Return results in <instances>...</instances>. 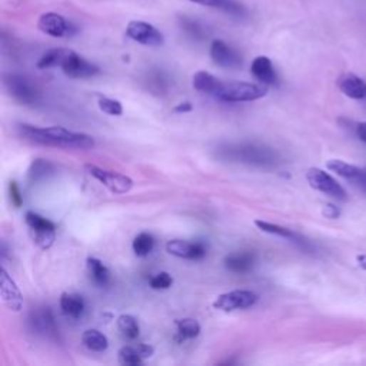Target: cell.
I'll list each match as a JSON object with an SVG mask.
<instances>
[{
	"instance_id": "12",
	"label": "cell",
	"mask_w": 366,
	"mask_h": 366,
	"mask_svg": "<svg viewBox=\"0 0 366 366\" xmlns=\"http://www.w3.org/2000/svg\"><path fill=\"white\" fill-rule=\"evenodd\" d=\"M166 251L169 255L189 259V261H201L206 256V246L204 242H189L183 239H173L166 244Z\"/></svg>"
},
{
	"instance_id": "32",
	"label": "cell",
	"mask_w": 366,
	"mask_h": 366,
	"mask_svg": "<svg viewBox=\"0 0 366 366\" xmlns=\"http://www.w3.org/2000/svg\"><path fill=\"white\" fill-rule=\"evenodd\" d=\"M99 108L102 112L110 116H120L123 112L122 103L119 100L110 99V98H100L99 99Z\"/></svg>"
},
{
	"instance_id": "28",
	"label": "cell",
	"mask_w": 366,
	"mask_h": 366,
	"mask_svg": "<svg viewBox=\"0 0 366 366\" xmlns=\"http://www.w3.org/2000/svg\"><path fill=\"white\" fill-rule=\"evenodd\" d=\"M69 49H51L48 51L38 62V68L39 69H51V68H58L62 66V63L65 62L66 56L69 55Z\"/></svg>"
},
{
	"instance_id": "5",
	"label": "cell",
	"mask_w": 366,
	"mask_h": 366,
	"mask_svg": "<svg viewBox=\"0 0 366 366\" xmlns=\"http://www.w3.org/2000/svg\"><path fill=\"white\" fill-rule=\"evenodd\" d=\"M85 169L88 170V173L92 177L99 180L102 185L105 188H108L112 194L123 195L133 188V180L126 174L112 172V170H106V169H102V167L95 166V164H86Z\"/></svg>"
},
{
	"instance_id": "16",
	"label": "cell",
	"mask_w": 366,
	"mask_h": 366,
	"mask_svg": "<svg viewBox=\"0 0 366 366\" xmlns=\"http://www.w3.org/2000/svg\"><path fill=\"white\" fill-rule=\"evenodd\" d=\"M155 353L153 346L146 343L139 345H126L120 347L117 357L122 365H140L145 359L152 357Z\"/></svg>"
},
{
	"instance_id": "2",
	"label": "cell",
	"mask_w": 366,
	"mask_h": 366,
	"mask_svg": "<svg viewBox=\"0 0 366 366\" xmlns=\"http://www.w3.org/2000/svg\"><path fill=\"white\" fill-rule=\"evenodd\" d=\"M216 156L226 162L244 163L258 167H275L279 163V155L269 146L241 142V143H228L216 149Z\"/></svg>"
},
{
	"instance_id": "3",
	"label": "cell",
	"mask_w": 366,
	"mask_h": 366,
	"mask_svg": "<svg viewBox=\"0 0 366 366\" xmlns=\"http://www.w3.org/2000/svg\"><path fill=\"white\" fill-rule=\"evenodd\" d=\"M268 95L266 85H256L248 82H229L222 85V89L216 99L222 102L236 103V102H252Z\"/></svg>"
},
{
	"instance_id": "19",
	"label": "cell",
	"mask_w": 366,
	"mask_h": 366,
	"mask_svg": "<svg viewBox=\"0 0 366 366\" xmlns=\"http://www.w3.org/2000/svg\"><path fill=\"white\" fill-rule=\"evenodd\" d=\"M251 73L255 76L256 80H259L262 85H266V86L276 85L278 82V76L272 65V61L266 56L255 58L251 66Z\"/></svg>"
},
{
	"instance_id": "34",
	"label": "cell",
	"mask_w": 366,
	"mask_h": 366,
	"mask_svg": "<svg viewBox=\"0 0 366 366\" xmlns=\"http://www.w3.org/2000/svg\"><path fill=\"white\" fill-rule=\"evenodd\" d=\"M9 194H11V202L15 208H21L23 204V198L21 194V189L18 187V182H11V187H9Z\"/></svg>"
},
{
	"instance_id": "36",
	"label": "cell",
	"mask_w": 366,
	"mask_h": 366,
	"mask_svg": "<svg viewBox=\"0 0 366 366\" xmlns=\"http://www.w3.org/2000/svg\"><path fill=\"white\" fill-rule=\"evenodd\" d=\"M339 209L336 208V206H333V205H326L325 206V209H323V215L326 216V218H329V219H335V218H338L339 216Z\"/></svg>"
},
{
	"instance_id": "18",
	"label": "cell",
	"mask_w": 366,
	"mask_h": 366,
	"mask_svg": "<svg viewBox=\"0 0 366 366\" xmlns=\"http://www.w3.org/2000/svg\"><path fill=\"white\" fill-rule=\"evenodd\" d=\"M189 2L202 5V6H208V8H214V9H219V11L225 12L226 15H231L238 19H244L248 16V9L245 8V5L238 2V0H189Z\"/></svg>"
},
{
	"instance_id": "4",
	"label": "cell",
	"mask_w": 366,
	"mask_h": 366,
	"mask_svg": "<svg viewBox=\"0 0 366 366\" xmlns=\"http://www.w3.org/2000/svg\"><path fill=\"white\" fill-rule=\"evenodd\" d=\"M306 180L310 185V188H313L318 192H322L338 201L347 199L346 191L339 185V182L336 179H333L328 172H325L319 167H310L306 172Z\"/></svg>"
},
{
	"instance_id": "11",
	"label": "cell",
	"mask_w": 366,
	"mask_h": 366,
	"mask_svg": "<svg viewBox=\"0 0 366 366\" xmlns=\"http://www.w3.org/2000/svg\"><path fill=\"white\" fill-rule=\"evenodd\" d=\"M61 68H62L63 73L72 79L92 78L100 72V69L95 63L86 61L83 56L78 55L73 51L69 52V55L66 56V59Z\"/></svg>"
},
{
	"instance_id": "13",
	"label": "cell",
	"mask_w": 366,
	"mask_h": 366,
	"mask_svg": "<svg viewBox=\"0 0 366 366\" xmlns=\"http://www.w3.org/2000/svg\"><path fill=\"white\" fill-rule=\"evenodd\" d=\"M211 58L214 63H216L224 69H238L244 63V59L239 55V52L221 39H216L212 42Z\"/></svg>"
},
{
	"instance_id": "25",
	"label": "cell",
	"mask_w": 366,
	"mask_h": 366,
	"mask_svg": "<svg viewBox=\"0 0 366 366\" xmlns=\"http://www.w3.org/2000/svg\"><path fill=\"white\" fill-rule=\"evenodd\" d=\"M176 339L179 342L187 340V339H194L201 333V325L198 320L185 318V319H177L176 320Z\"/></svg>"
},
{
	"instance_id": "22",
	"label": "cell",
	"mask_w": 366,
	"mask_h": 366,
	"mask_svg": "<svg viewBox=\"0 0 366 366\" xmlns=\"http://www.w3.org/2000/svg\"><path fill=\"white\" fill-rule=\"evenodd\" d=\"M61 309L68 318L78 319L85 312V300L78 293L65 292L61 296Z\"/></svg>"
},
{
	"instance_id": "35",
	"label": "cell",
	"mask_w": 366,
	"mask_h": 366,
	"mask_svg": "<svg viewBox=\"0 0 366 366\" xmlns=\"http://www.w3.org/2000/svg\"><path fill=\"white\" fill-rule=\"evenodd\" d=\"M352 185H355L357 189H360L362 192L366 194V169L362 167L359 174L356 176V179L352 182Z\"/></svg>"
},
{
	"instance_id": "17",
	"label": "cell",
	"mask_w": 366,
	"mask_h": 366,
	"mask_svg": "<svg viewBox=\"0 0 366 366\" xmlns=\"http://www.w3.org/2000/svg\"><path fill=\"white\" fill-rule=\"evenodd\" d=\"M340 92L355 100L366 99V82L353 73H345L338 79Z\"/></svg>"
},
{
	"instance_id": "29",
	"label": "cell",
	"mask_w": 366,
	"mask_h": 366,
	"mask_svg": "<svg viewBox=\"0 0 366 366\" xmlns=\"http://www.w3.org/2000/svg\"><path fill=\"white\" fill-rule=\"evenodd\" d=\"M180 26L191 38H194L197 41H202V39L208 38V29L197 19H191L188 16H182L180 18Z\"/></svg>"
},
{
	"instance_id": "31",
	"label": "cell",
	"mask_w": 366,
	"mask_h": 366,
	"mask_svg": "<svg viewBox=\"0 0 366 366\" xmlns=\"http://www.w3.org/2000/svg\"><path fill=\"white\" fill-rule=\"evenodd\" d=\"M132 248H133V252L136 256L139 258H146L147 255H150V252L153 251L155 248V239L150 234H146V232H142L139 234L135 239H133V244H132Z\"/></svg>"
},
{
	"instance_id": "14",
	"label": "cell",
	"mask_w": 366,
	"mask_h": 366,
	"mask_svg": "<svg viewBox=\"0 0 366 366\" xmlns=\"http://www.w3.org/2000/svg\"><path fill=\"white\" fill-rule=\"evenodd\" d=\"M0 296H2L4 303L15 312H19L23 305V298L21 293V289L15 283V281L11 278V275L6 272V269H2V275H0Z\"/></svg>"
},
{
	"instance_id": "15",
	"label": "cell",
	"mask_w": 366,
	"mask_h": 366,
	"mask_svg": "<svg viewBox=\"0 0 366 366\" xmlns=\"http://www.w3.org/2000/svg\"><path fill=\"white\" fill-rule=\"evenodd\" d=\"M29 323H31L32 329L39 335L52 338V336H56V333H58L55 318L49 308L35 309L29 316Z\"/></svg>"
},
{
	"instance_id": "37",
	"label": "cell",
	"mask_w": 366,
	"mask_h": 366,
	"mask_svg": "<svg viewBox=\"0 0 366 366\" xmlns=\"http://www.w3.org/2000/svg\"><path fill=\"white\" fill-rule=\"evenodd\" d=\"M356 135L362 142L366 143V122H360L356 125Z\"/></svg>"
},
{
	"instance_id": "23",
	"label": "cell",
	"mask_w": 366,
	"mask_h": 366,
	"mask_svg": "<svg viewBox=\"0 0 366 366\" xmlns=\"http://www.w3.org/2000/svg\"><path fill=\"white\" fill-rule=\"evenodd\" d=\"M255 225L262 231V232H266V234H271V235H276V236H281V238H285L288 241H292L300 246H305L308 245V242L305 239H302L298 234H295L293 231L285 228V226H281V225H276V224H271V222H266V221H256Z\"/></svg>"
},
{
	"instance_id": "7",
	"label": "cell",
	"mask_w": 366,
	"mask_h": 366,
	"mask_svg": "<svg viewBox=\"0 0 366 366\" xmlns=\"http://www.w3.org/2000/svg\"><path fill=\"white\" fill-rule=\"evenodd\" d=\"M5 86L9 95L22 105H35L39 102V90L28 78L22 75L5 76Z\"/></svg>"
},
{
	"instance_id": "20",
	"label": "cell",
	"mask_w": 366,
	"mask_h": 366,
	"mask_svg": "<svg viewBox=\"0 0 366 366\" xmlns=\"http://www.w3.org/2000/svg\"><path fill=\"white\" fill-rule=\"evenodd\" d=\"M222 85L224 82L209 72L201 70L194 75V88L201 93H206L216 98L222 89Z\"/></svg>"
},
{
	"instance_id": "9",
	"label": "cell",
	"mask_w": 366,
	"mask_h": 366,
	"mask_svg": "<svg viewBox=\"0 0 366 366\" xmlns=\"http://www.w3.org/2000/svg\"><path fill=\"white\" fill-rule=\"evenodd\" d=\"M126 36L140 45L159 48L164 43L163 33L153 25L142 21H132L126 28Z\"/></svg>"
},
{
	"instance_id": "26",
	"label": "cell",
	"mask_w": 366,
	"mask_h": 366,
	"mask_svg": "<svg viewBox=\"0 0 366 366\" xmlns=\"http://www.w3.org/2000/svg\"><path fill=\"white\" fill-rule=\"evenodd\" d=\"M55 173V164L45 159H35L29 167L28 176L32 182H41Z\"/></svg>"
},
{
	"instance_id": "24",
	"label": "cell",
	"mask_w": 366,
	"mask_h": 366,
	"mask_svg": "<svg viewBox=\"0 0 366 366\" xmlns=\"http://www.w3.org/2000/svg\"><path fill=\"white\" fill-rule=\"evenodd\" d=\"M88 271L90 279L98 286L103 288L110 283V271L105 266V263L96 258H88Z\"/></svg>"
},
{
	"instance_id": "30",
	"label": "cell",
	"mask_w": 366,
	"mask_h": 366,
	"mask_svg": "<svg viewBox=\"0 0 366 366\" xmlns=\"http://www.w3.org/2000/svg\"><path fill=\"white\" fill-rule=\"evenodd\" d=\"M117 328L122 332V335L127 339H136L140 333L139 322L132 315H120L117 318Z\"/></svg>"
},
{
	"instance_id": "10",
	"label": "cell",
	"mask_w": 366,
	"mask_h": 366,
	"mask_svg": "<svg viewBox=\"0 0 366 366\" xmlns=\"http://www.w3.org/2000/svg\"><path fill=\"white\" fill-rule=\"evenodd\" d=\"M38 28L52 38H72L78 32L75 25H72L65 16L55 12L43 14L39 18Z\"/></svg>"
},
{
	"instance_id": "8",
	"label": "cell",
	"mask_w": 366,
	"mask_h": 366,
	"mask_svg": "<svg viewBox=\"0 0 366 366\" xmlns=\"http://www.w3.org/2000/svg\"><path fill=\"white\" fill-rule=\"evenodd\" d=\"M258 299L259 298L255 292L238 289L219 295L214 302V308L222 312H234L253 306L258 302Z\"/></svg>"
},
{
	"instance_id": "39",
	"label": "cell",
	"mask_w": 366,
	"mask_h": 366,
	"mask_svg": "<svg viewBox=\"0 0 366 366\" xmlns=\"http://www.w3.org/2000/svg\"><path fill=\"white\" fill-rule=\"evenodd\" d=\"M356 262H357V266L363 271H366V255H357L356 256Z\"/></svg>"
},
{
	"instance_id": "27",
	"label": "cell",
	"mask_w": 366,
	"mask_h": 366,
	"mask_svg": "<svg viewBox=\"0 0 366 366\" xmlns=\"http://www.w3.org/2000/svg\"><path fill=\"white\" fill-rule=\"evenodd\" d=\"M82 342L92 352H105L109 347L108 338L98 329H88L82 336Z\"/></svg>"
},
{
	"instance_id": "21",
	"label": "cell",
	"mask_w": 366,
	"mask_h": 366,
	"mask_svg": "<svg viewBox=\"0 0 366 366\" xmlns=\"http://www.w3.org/2000/svg\"><path fill=\"white\" fill-rule=\"evenodd\" d=\"M225 266L234 273H248L253 269L256 258L251 252H238L225 258Z\"/></svg>"
},
{
	"instance_id": "1",
	"label": "cell",
	"mask_w": 366,
	"mask_h": 366,
	"mask_svg": "<svg viewBox=\"0 0 366 366\" xmlns=\"http://www.w3.org/2000/svg\"><path fill=\"white\" fill-rule=\"evenodd\" d=\"M19 132L22 137L43 146H53L62 149H92L95 146V139L86 133L72 132L62 126L38 127L32 125H21Z\"/></svg>"
},
{
	"instance_id": "38",
	"label": "cell",
	"mask_w": 366,
	"mask_h": 366,
	"mask_svg": "<svg viewBox=\"0 0 366 366\" xmlns=\"http://www.w3.org/2000/svg\"><path fill=\"white\" fill-rule=\"evenodd\" d=\"M192 110V103L191 102H182L174 108L176 113H188Z\"/></svg>"
},
{
	"instance_id": "33",
	"label": "cell",
	"mask_w": 366,
	"mask_h": 366,
	"mask_svg": "<svg viewBox=\"0 0 366 366\" xmlns=\"http://www.w3.org/2000/svg\"><path fill=\"white\" fill-rule=\"evenodd\" d=\"M173 283V278L167 272H159L153 278H150L149 285L152 289H169Z\"/></svg>"
},
{
	"instance_id": "6",
	"label": "cell",
	"mask_w": 366,
	"mask_h": 366,
	"mask_svg": "<svg viewBox=\"0 0 366 366\" xmlns=\"http://www.w3.org/2000/svg\"><path fill=\"white\" fill-rule=\"evenodd\" d=\"M25 219L32 232L35 244L42 249H49L56 239V225L35 212H28Z\"/></svg>"
}]
</instances>
